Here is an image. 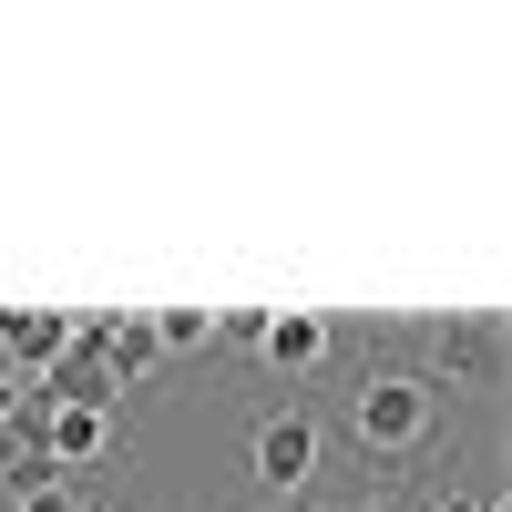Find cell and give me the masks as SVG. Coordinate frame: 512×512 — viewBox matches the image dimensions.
Returning <instances> with one entry per match:
<instances>
[{
    "mask_svg": "<svg viewBox=\"0 0 512 512\" xmlns=\"http://www.w3.org/2000/svg\"><path fill=\"white\" fill-rule=\"evenodd\" d=\"M441 410H451V400H441L420 369H369L359 390H349V431H359L369 461H420V451L441 441Z\"/></svg>",
    "mask_w": 512,
    "mask_h": 512,
    "instance_id": "1",
    "label": "cell"
},
{
    "mask_svg": "<svg viewBox=\"0 0 512 512\" xmlns=\"http://www.w3.org/2000/svg\"><path fill=\"white\" fill-rule=\"evenodd\" d=\"M246 472L267 482V502L277 492H308V472H318V410H267L256 441H246Z\"/></svg>",
    "mask_w": 512,
    "mask_h": 512,
    "instance_id": "2",
    "label": "cell"
},
{
    "mask_svg": "<svg viewBox=\"0 0 512 512\" xmlns=\"http://www.w3.org/2000/svg\"><path fill=\"white\" fill-rule=\"evenodd\" d=\"M41 400H52V410H113V400H123V379H113V359H103L93 318H82V328H72V349L41 369Z\"/></svg>",
    "mask_w": 512,
    "mask_h": 512,
    "instance_id": "3",
    "label": "cell"
},
{
    "mask_svg": "<svg viewBox=\"0 0 512 512\" xmlns=\"http://www.w3.org/2000/svg\"><path fill=\"white\" fill-rule=\"evenodd\" d=\"M113 451H123V431H113V410H52V420H41V461H52L62 482H82V472H103Z\"/></svg>",
    "mask_w": 512,
    "mask_h": 512,
    "instance_id": "4",
    "label": "cell"
},
{
    "mask_svg": "<svg viewBox=\"0 0 512 512\" xmlns=\"http://www.w3.org/2000/svg\"><path fill=\"white\" fill-rule=\"evenodd\" d=\"M328 349H338V328H328L318 308H277V318H267V338H256V359H267L277 379H308V369H328Z\"/></svg>",
    "mask_w": 512,
    "mask_h": 512,
    "instance_id": "5",
    "label": "cell"
},
{
    "mask_svg": "<svg viewBox=\"0 0 512 512\" xmlns=\"http://www.w3.org/2000/svg\"><path fill=\"white\" fill-rule=\"evenodd\" d=\"M492 349H502V328L472 308V318H441L431 328V359H441V379H431V390L451 400V379H492Z\"/></svg>",
    "mask_w": 512,
    "mask_h": 512,
    "instance_id": "6",
    "label": "cell"
},
{
    "mask_svg": "<svg viewBox=\"0 0 512 512\" xmlns=\"http://www.w3.org/2000/svg\"><path fill=\"white\" fill-rule=\"evenodd\" d=\"M72 328H82V318H62V308H0V349H11V359L41 379V369L72 349Z\"/></svg>",
    "mask_w": 512,
    "mask_h": 512,
    "instance_id": "7",
    "label": "cell"
},
{
    "mask_svg": "<svg viewBox=\"0 0 512 512\" xmlns=\"http://www.w3.org/2000/svg\"><path fill=\"white\" fill-rule=\"evenodd\" d=\"M93 338H103V359H113V379H123V390H134V379H144V369L164 359L144 318H93Z\"/></svg>",
    "mask_w": 512,
    "mask_h": 512,
    "instance_id": "8",
    "label": "cell"
},
{
    "mask_svg": "<svg viewBox=\"0 0 512 512\" xmlns=\"http://www.w3.org/2000/svg\"><path fill=\"white\" fill-rule=\"evenodd\" d=\"M144 328H154L164 359H185V349H205V328H216V318H205V308H164V318H144Z\"/></svg>",
    "mask_w": 512,
    "mask_h": 512,
    "instance_id": "9",
    "label": "cell"
},
{
    "mask_svg": "<svg viewBox=\"0 0 512 512\" xmlns=\"http://www.w3.org/2000/svg\"><path fill=\"white\" fill-rule=\"evenodd\" d=\"M256 338H267V308H226L205 328V349H256Z\"/></svg>",
    "mask_w": 512,
    "mask_h": 512,
    "instance_id": "10",
    "label": "cell"
},
{
    "mask_svg": "<svg viewBox=\"0 0 512 512\" xmlns=\"http://www.w3.org/2000/svg\"><path fill=\"white\" fill-rule=\"evenodd\" d=\"M11 512H82V502H72V482H52V492H31V502H11Z\"/></svg>",
    "mask_w": 512,
    "mask_h": 512,
    "instance_id": "11",
    "label": "cell"
},
{
    "mask_svg": "<svg viewBox=\"0 0 512 512\" xmlns=\"http://www.w3.org/2000/svg\"><path fill=\"white\" fill-rule=\"evenodd\" d=\"M267 512H328V502H318V492H277Z\"/></svg>",
    "mask_w": 512,
    "mask_h": 512,
    "instance_id": "12",
    "label": "cell"
},
{
    "mask_svg": "<svg viewBox=\"0 0 512 512\" xmlns=\"http://www.w3.org/2000/svg\"><path fill=\"white\" fill-rule=\"evenodd\" d=\"M21 451H31V441H21V431H11V420H0V472H11V461H21Z\"/></svg>",
    "mask_w": 512,
    "mask_h": 512,
    "instance_id": "13",
    "label": "cell"
},
{
    "mask_svg": "<svg viewBox=\"0 0 512 512\" xmlns=\"http://www.w3.org/2000/svg\"><path fill=\"white\" fill-rule=\"evenodd\" d=\"M431 512H502V502H472V492H451V502H431Z\"/></svg>",
    "mask_w": 512,
    "mask_h": 512,
    "instance_id": "14",
    "label": "cell"
},
{
    "mask_svg": "<svg viewBox=\"0 0 512 512\" xmlns=\"http://www.w3.org/2000/svg\"><path fill=\"white\" fill-rule=\"evenodd\" d=\"M11 410H21V379H11V369H0V420H11Z\"/></svg>",
    "mask_w": 512,
    "mask_h": 512,
    "instance_id": "15",
    "label": "cell"
},
{
    "mask_svg": "<svg viewBox=\"0 0 512 512\" xmlns=\"http://www.w3.org/2000/svg\"><path fill=\"white\" fill-rule=\"evenodd\" d=\"M349 512H400V502H349Z\"/></svg>",
    "mask_w": 512,
    "mask_h": 512,
    "instance_id": "16",
    "label": "cell"
}]
</instances>
